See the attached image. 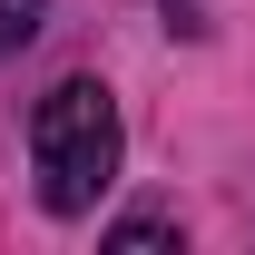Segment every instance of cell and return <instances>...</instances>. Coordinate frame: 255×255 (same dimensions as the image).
Listing matches in <instances>:
<instances>
[{
    "mask_svg": "<svg viewBox=\"0 0 255 255\" xmlns=\"http://www.w3.org/2000/svg\"><path fill=\"white\" fill-rule=\"evenodd\" d=\"M118 157H128V118H118L108 79H59L30 108V177H39V206L59 226H79L118 187Z\"/></svg>",
    "mask_w": 255,
    "mask_h": 255,
    "instance_id": "6da1fadb",
    "label": "cell"
},
{
    "mask_svg": "<svg viewBox=\"0 0 255 255\" xmlns=\"http://www.w3.org/2000/svg\"><path fill=\"white\" fill-rule=\"evenodd\" d=\"M108 246H118V255H137V246H187V226H177V216H118Z\"/></svg>",
    "mask_w": 255,
    "mask_h": 255,
    "instance_id": "7a4b0ae2",
    "label": "cell"
},
{
    "mask_svg": "<svg viewBox=\"0 0 255 255\" xmlns=\"http://www.w3.org/2000/svg\"><path fill=\"white\" fill-rule=\"evenodd\" d=\"M39 10H49V0H0V59H10V49L39 30Z\"/></svg>",
    "mask_w": 255,
    "mask_h": 255,
    "instance_id": "3957f363",
    "label": "cell"
},
{
    "mask_svg": "<svg viewBox=\"0 0 255 255\" xmlns=\"http://www.w3.org/2000/svg\"><path fill=\"white\" fill-rule=\"evenodd\" d=\"M157 10H167L177 39H206V30H216V0H157Z\"/></svg>",
    "mask_w": 255,
    "mask_h": 255,
    "instance_id": "277c9868",
    "label": "cell"
}]
</instances>
